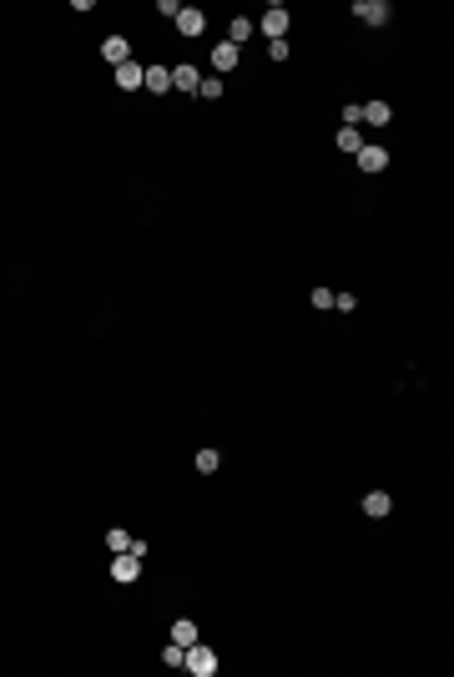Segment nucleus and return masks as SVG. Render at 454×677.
Returning <instances> with one entry per match:
<instances>
[{
	"instance_id": "nucleus-1",
	"label": "nucleus",
	"mask_w": 454,
	"mask_h": 677,
	"mask_svg": "<svg viewBox=\"0 0 454 677\" xmlns=\"http://www.w3.org/2000/svg\"><path fill=\"white\" fill-rule=\"evenodd\" d=\"M182 667H187V672H197V677H213V672H217V652H213V647H202V642H192L187 657H182Z\"/></svg>"
},
{
	"instance_id": "nucleus-2",
	"label": "nucleus",
	"mask_w": 454,
	"mask_h": 677,
	"mask_svg": "<svg viewBox=\"0 0 454 677\" xmlns=\"http://www.w3.org/2000/svg\"><path fill=\"white\" fill-rule=\"evenodd\" d=\"M253 30H263L268 41H288V10H283V6H268V15H263Z\"/></svg>"
},
{
	"instance_id": "nucleus-3",
	"label": "nucleus",
	"mask_w": 454,
	"mask_h": 677,
	"mask_svg": "<svg viewBox=\"0 0 454 677\" xmlns=\"http://www.w3.org/2000/svg\"><path fill=\"white\" fill-rule=\"evenodd\" d=\"M137 571H141V556H132V551H111V582H137Z\"/></svg>"
},
{
	"instance_id": "nucleus-4",
	"label": "nucleus",
	"mask_w": 454,
	"mask_h": 677,
	"mask_svg": "<svg viewBox=\"0 0 454 677\" xmlns=\"http://www.w3.org/2000/svg\"><path fill=\"white\" fill-rule=\"evenodd\" d=\"M353 15L364 26H384L388 21V0H353Z\"/></svg>"
},
{
	"instance_id": "nucleus-5",
	"label": "nucleus",
	"mask_w": 454,
	"mask_h": 677,
	"mask_svg": "<svg viewBox=\"0 0 454 677\" xmlns=\"http://www.w3.org/2000/svg\"><path fill=\"white\" fill-rule=\"evenodd\" d=\"M177 30H182V36H202V30H207V15H202L197 6H182V15H177Z\"/></svg>"
},
{
	"instance_id": "nucleus-6",
	"label": "nucleus",
	"mask_w": 454,
	"mask_h": 677,
	"mask_svg": "<svg viewBox=\"0 0 454 677\" xmlns=\"http://www.w3.org/2000/svg\"><path fill=\"white\" fill-rule=\"evenodd\" d=\"M141 86L157 91V96H161V91H172V71H167V66H147V71H141Z\"/></svg>"
},
{
	"instance_id": "nucleus-7",
	"label": "nucleus",
	"mask_w": 454,
	"mask_h": 677,
	"mask_svg": "<svg viewBox=\"0 0 454 677\" xmlns=\"http://www.w3.org/2000/svg\"><path fill=\"white\" fill-rule=\"evenodd\" d=\"M353 157H359L364 172H384V167H388V152H384V147H359Z\"/></svg>"
},
{
	"instance_id": "nucleus-8",
	"label": "nucleus",
	"mask_w": 454,
	"mask_h": 677,
	"mask_svg": "<svg viewBox=\"0 0 454 677\" xmlns=\"http://www.w3.org/2000/svg\"><path fill=\"white\" fill-rule=\"evenodd\" d=\"M101 56L111 61V66H121V61H132V46H126L121 36H106V41H101Z\"/></svg>"
},
{
	"instance_id": "nucleus-9",
	"label": "nucleus",
	"mask_w": 454,
	"mask_h": 677,
	"mask_svg": "<svg viewBox=\"0 0 454 677\" xmlns=\"http://www.w3.org/2000/svg\"><path fill=\"white\" fill-rule=\"evenodd\" d=\"M141 71H147V66H137V61H121V66H117V86H121V91H137V86H141Z\"/></svg>"
},
{
	"instance_id": "nucleus-10",
	"label": "nucleus",
	"mask_w": 454,
	"mask_h": 677,
	"mask_svg": "<svg viewBox=\"0 0 454 677\" xmlns=\"http://www.w3.org/2000/svg\"><path fill=\"white\" fill-rule=\"evenodd\" d=\"M237 61H242V51H237V46H233V41H222V46H217V51H213V66H217V71H233V66H237Z\"/></svg>"
},
{
	"instance_id": "nucleus-11",
	"label": "nucleus",
	"mask_w": 454,
	"mask_h": 677,
	"mask_svg": "<svg viewBox=\"0 0 454 677\" xmlns=\"http://www.w3.org/2000/svg\"><path fill=\"white\" fill-rule=\"evenodd\" d=\"M172 642H177V647H192V642H197V622H187V617L172 622Z\"/></svg>"
},
{
	"instance_id": "nucleus-12",
	"label": "nucleus",
	"mask_w": 454,
	"mask_h": 677,
	"mask_svg": "<svg viewBox=\"0 0 454 677\" xmlns=\"http://www.w3.org/2000/svg\"><path fill=\"white\" fill-rule=\"evenodd\" d=\"M388 506H394V501H388L384 490H368L364 495V515H388Z\"/></svg>"
},
{
	"instance_id": "nucleus-13",
	"label": "nucleus",
	"mask_w": 454,
	"mask_h": 677,
	"mask_svg": "<svg viewBox=\"0 0 454 677\" xmlns=\"http://www.w3.org/2000/svg\"><path fill=\"white\" fill-rule=\"evenodd\" d=\"M248 36H253V21H242V15H237V21H233V30H227V41H233L237 51H242V46H248Z\"/></svg>"
},
{
	"instance_id": "nucleus-14",
	"label": "nucleus",
	"mask_w": 454,
	"mask_h": 677,
	"mask_svg": "<svg viewBox=\"0 0 454 677\" xmlns=\"http://www.w3.org/2000/svg\"><path fill=\"white\" fill-rule=\"evenodd\" d=\"M388 117H394V111H388V102H368V106H364V122H374V126H384Z\"/></svg>"
},
{
	"instance_id": "nucleus-15",
	"label": "nucleus",
	"mask_w": 454,
	"mask_h": 677,
	"mask_svg": "<svg viewBox=\"0 0 454 677\" xmlns=\"http://www.w3.org/2000/svg\"><path fill=\"white\" fill-rule=\"evenodd\" d=\"M172 86H182V91H197V71H192V66H177V71H172Z\"/></svg>"
},
{
	"instance_id": "nucleus-16",
	"label": "nucleus",
	"mask_w": 454,
	"mask_h": 677,
	"mask_svg": "<svg viewBox=\"0 0 454 677\" xmlns=\"http://www.w3.org/2000/svg\"><path fill=\"white\" fill-rule=\"evenodd\" d=\"M197 96H202V102H217V96H222V76H207V82H197Z\"/></svg>"
},
{
	"instance_id": "nucleus-17",
	"label": "nucleus",
	"mask_w": 454,
	"mask_h": 677,
	"mask_svg": "<svg viewBox=\"0 0 454 677\" xmlns=\"http://www.w3.org/2000/svg\"><path fill=\"white\" fill-rule=\"evenodd\" d=\"M338 147H344V152H359V147H364L359 126H344V132H338Z\"/></svg>"
},
{
	"instance_id": "nucleus-18",
	"label": "nucleus",
	"mask_w": 454,
	"mask_h": 677,
	"mask_svg": "<svg viewBox=\"0 0 454 677\" xmlns=\"http://www.w3.org/2000/svg\"><path fill=\"white\" fill-rule=\"evenodd\" d=\"M217 465H222V455H217V450H197V470H202V475H213Z\"/></svg>"
},
{
	"instance_id": "nucleus-19",
	"label": "nucleus",
	"mask_w": 454,
	"mask_h": 677,
	"mask_svg": "<svg viewBox=\"0 0 454 677\" xmlns=\"http://www.w3.org/2000/svg\"><path fill=\"white\" fill-rule=\"evenodd\" d=\"M182 657H187V647H177V642L161 647V662H167V667H182Z\"/></svg>"
},
{
	"instance_id": "nucleus-20",
	"label": "nucleus",
	"mask_w": 454,
	"mask_h": 677,
	"mask_svg": "<svg viewBox=\"0 0 454 677\" xmlns=\"http://www.w3.org/2000/svg\"><path fill=\"white\" fill-rule=\"evenodd\" d=\"M106 546H111V551H126V546H132V536L117 526V531H106Z\"/></svg>"
},
{
	"instance_id": "nucleus-21",
	"label": "nucleus",
	"mask_w": 454,
	"mask_h": 677,
	"mask_svg": "<svg viewBox=\"0 0 454 677\" xmlns=\"http://www.w3.org/2000/svg\"><path fill=\"white\" fill-rule=\"evenodd\" d=\"M308 303H313V309H333V294H328V288H313V294H308Z\"/></svg>"
},
{
	"instance_id": "nucleus-22",
	"label": "nucleus",
	"mask_w": 454,
	"mask_h": 677,
	"mask_svg": "<svg viewBox=\"0 0 454 677\" xmlns=\"http://www.w3.org/2000/svg\"><path fill=\"white\" fill-rule=\"evenodd\" d=\"M359 122H364V106L348 102V106H344V126H359Z\"/></svg>"
},
{
	"instance_id": "nucleus-23",
	"label": "nucleus",
	"mask_w": 454,
	"mask_h": 677,
	"mask_svg": "<svg viewBox=\"0 0 454 677\" xmlns=\"http://www.w3.org/2000/svg\"><path fill=\"white\" fill-rule=\"evenodd\" d=\"M333 309H344V314H353V309H359V298H353V294H333Z\"/></svg>"
},
{
	"instance_id": "nucleus-24",
	"label": "nucleus",
	"mask_w": 454,
	"mask_h": 677,
	"mask_svg": "<svg viewBox=\"0 0 454 677\" xmlns=\"http://www.w3.org/2000/svg\"><path fill=\"white\" fill-rule=\"evenodd\" d=\"M268 56L273 61H288V41H268Z\"/></svg>"
}]
</instances>
